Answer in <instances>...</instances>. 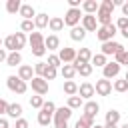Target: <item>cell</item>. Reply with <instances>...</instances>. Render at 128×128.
I'll return each mask as SVG.
<instances>
[{"label": "cell", "mask_w": 128, "mask_h": 128, "mask_svg": "<svg viewBox=\"0 0 128 128\" xmlns=\"http://www.w3.org/2000/svg\"><path fill=\"white\" fill-rule=\"evenodd\" d=\"M6 66H22V54L20 52H10L6 58Z\"/></svg>", "instance_id": "obj_23"}, {"label": "cell", "mask_w": 128, "mask_h": 128, "mask_svg": "<svg viewBox=\"0 0 128 128\" xmlns=\"http://www.w3.org/2000/svg\"><path fill=\"white\" fill-rule=\"evenodd\" d=\"M124 80H126V82H128V70H126V74H124Z\"/></svg>", "instance_id": "obj_57"}, {"label": "cell", "mask_w": 128, "mask_h": 128, "mask_svg": "<svg viewBox=\"0 0 128 128\" xmlns=\"http://www.w3.org/2000/svg\"><path fill=\"white\" fill-rule=\"evenodd\" d=\"M66 106H68L70 110H76V108H82V106H84V100L76 94V96H70V98H68V104H66Z\"/></svg>", "instance_id": "obj_34"}, {"label": "cell", "mask_w": 128, "mask_h": 128, "mask_svg": "<svg viewBox=\"0 0 128 128\" xmlns=\"http://www.w3.org/2000/svg\"><path fill=\"white\" fill-rule=\"evenodd\" d=\"M46 52H48V50H46V46H44V44H42V46H36V48H32V54H34L36 58H42Z\"/></svg>", "instance_id": "obj_46"}, {"label": "cell", "mask_w": 128, "mask_h": 128, "mask_svg": "<svg viewBox=\"0 0 128 128\" xmlns=\"http://www.w3.org/2000/svg\"><path fill=\"white\" fill-rule=\"evenodd\" d=\"M6 112H8V102L0 98V116H6Z\"/></svg>", "instance_id": "obj_48"}, {"label": "cell", "mask_w": 128, "mask_h": 128, "mask_svg": "<svg viewBox=\"0 0 128 128\" xmlns=\"http://www.w3.org/2000/svg\"><path fill=\"white\" fill-rule=\"evenodd\" d=\"M82 22V8H68L66 14H64V26H78Z\"/></svg>", "instance_id": "obj_2"}, {"label": "cell", "mask_w": 128, "mask_h": 128, "mask_svg": "<svg viewBox=\"0 0 128 128\" xmlns=\"http://www.w3.org/2000/svg\"><path fill=\"white\" fill-rule=\"evenodd\" d=\"M4 48H6L8 52H18V48H16V38H14V34H10V36H6V38H4Z\"/></svg>", "instance_id": "obj_35"}, {"label": "cell", "mask_w": 128, "mask_h": 128, "mask_svg": "<svg viewBox=\"0 0 128 128\" xmlns=\"http://www.w3.org/2000/svg\"><path fill=\"white\" fill-rule=\"evenodd\" d=\"M50 122H54V116H50V114H46V112H38V124L42 126V128H48L50 126Z\"/></svg>", "instance_id": "obj_32"}, {"label": "cell", "mask_w": 128, "mask_h": 128, "mask_svg": "<svg viewBox=\"0 0 128 128\" xmlns=\"http://www.w3.org/2000/svg\"><path fill=\"white\" fill-rule=\"evenodd\" d=\"M70 38H72L74 42H82V40L86 38V30H84L82 26H74V28H70Z\"/></svg>", "instance_id": "obj_21"}, {"label": "cell", "mask_w": 128, "mask_h": 128, "mask_svg": "<svg viewBox=\"0 0 128 128\" xmlns=\"http://www.w3.org/2000/svg\"><path fill=\"white\" fill-rule=\"evenodd\" d=\"M112 88H114L118 94H124V92H128V82H126L124 78H116L114 84H112Z\"/></svg>", "instance_id": "obj_33"}, {"label": "cell", "mask_w": 128, "mask_h": 128, "mask_svg": "<svg viewBox=\"0 0 128 128\" xmlns=\"http://www.w3.org/2000/svg\"><path fill=\"white\" fill-rule=\"evenodd\" d=\"M0 48H4V38H0Z\"/></svg>", "instance_id": "obj_56"}, {"label": "cell", "mask_w": 128, "mask_h": 128, "mask_svg": "<svg viewBox=\"0 0 128 128\" xmlns=\"http://www.w3.org/2000/svg\"><path fill=\"white\" fill-rule=\"evenodd\" d=\"M48 66H52V68H60L62 66V62H60V58H58V54H50L48 56V62H46Z\"/></svg>", "instance_id": "obj_41"}, {"label": "cell", "mask_w": 128, "mask_h": 128, "mask_svg": "<svg viewBox=\"0 0 128 128\" xmlns=\"http://www.w3.org/2000/svg\"><path fill=\"white\" fill-rule=\"evenodd\" d=\"M94 90H96V94L98 96H110L112 94V82L110 80H106V78H100V80H96V86H94Z\"/></svg>", "instance_id": "obj_8"}, {"label": "cell", "mask_w": 128, "mask_h": 128, "mask_svg": "<svg viewBox=\"0 0 128 128\" xmlns=\"http://www.w3.org/2000/svg\"><path fill=\"white\" fill-rule=\"evenodd\" d=\"M20 8H22V2L20 0H8L6 2V12L8 14H18Z\"/></svg>", "instance_id": "obj_31"}, {"label": "cell", "mask_w": 128, "mask_h": 128, "mask_svg": "<svg viewBox=\"0 0 128 128\" xmlns=\"http://www.w3.org/2000/svg\"><path fill=\"white\" fill-rule=\"evenodd\" d=\"M90 60H92L90 48H80V50L76 52V62H80V64H90Z\"/></svg>", "instance_id": "obj_18"}, {"label": "cell", "mask_w": 128, "mask_h": 128, "mask_svg": "<svg viewBox=\"0 0 128 128\" xmlns=\"http://www.w3.org/2000/svg\"><path fill=\"white\" fill-rule=\"evenodd\" d=\"M30 86H32V90H34L38 96L48 94V82H46L42 76H34V78L30 80Z\"/></svg>", "instance_id": "obj_7"}, {"label": "cell", "mask_w": 128, "mask_h": 128, "mask_svg": "<svg viewBox=\"0 0 128 128\" xmlns=\"http://www.w3.org/2000/svg\"><path fill=\"white\" fill-rule=\"evenodd\" d=\"M44 46H46V50H60V38L56 34H48L44 38Z\"/></svg>", "instance_id": "obj_16"}, {"label": "cell", "mask_w": 128, "mask_h": 128, "mask_svg": "<svg viewBox=\"0 0 128 128\" xmlns=\"http://www.w3.org/2000/svg\"><path fill=\"white\" fill-rule=\"evenodd\" d=\"M114 60L120 64V66H128V50L124 48V50H120L116 56H114Z\"/></svg>", "instance_id": "obj_38"}, {"label": "cell", "mask_w": 128, "mask_h": 128, "mask_svg": "<svg viewBox=\"0 0 128 128\" xmlns=\"http://www.w3.org/2000/svg\"><path fill=\"white\" fill-rule=\"evenodd\" d=\"M94 126V118H90V116H80L78 120H76V124H74V128H92Z\"/></svg>", "instance_id": "obj_28"}, {"label": "cell", "mask_w": 128, "mask_h": 128, "mask_svg": "<svg viewBox=\"0 0 128 128\" xmlns=\"http://www.w3.org/2000/svg\"><path fill=\"white\" fill-rule=\"evenodd\" d=\"M92 128H104V126H100V124H94V126H92Z\"/></svg>", "instance_id": "obj_59"}, {"label": "cell", "mask_w": 128, "mask_h": 128, "mask_svg": "<svg viewBox=\"0 0 128 128\" xmlns=\"http://www.w3.org/2000/svg\"><path fill=\"white\" fill-rule=\"evenodd\" d=\"M42 112H46V114H50V116H54V112H56V104L54 102H44V106H42Z\"/></svg>", "instance_id": "obj_43"}, {"label": "cell", "mask_w": 128, "mask_h": 128, "mask_svg": "<svg viewBox=\"0 0 128 128\" xmlns=\"http://www.w3.org/2000/svg\"><path fill=\"white\" fill-rule=\"evenodd\" d=\"M64 94L70 98V96H76L78 94V84L74 82V80H66L64 82Z\"/></svg>", "instance_id": "obj_27"}, {"label": "cell", "mask_w": 128, "mask_h": 128, "mask_svg": "<svg viewBox=\"0 0 128 128\" xmlns=\"http://www.w3.org/2000/svg\"><path fill=\"white\" fill-rule=\"evenodd\" d=\"M20 80H24V82H30L36 74H34V66H30V64H22V66H18V74H16Z\"/></svg>", "instance_id": "obj_11"}, {"label": "cell", "mask_w": 128, "mask_h": 128, "mask_svg": "<svg viewBox=\"0 0 128 128\" xmlns=\"http://www.w3.org/2000/svg\"><path fill=\"white\" fill-rule=\"evenodd\" d=\"M120 34H122V36H124V38H126V40H128V28H126V30H124V32H120Z\"/></svg>", "instance_id": "obj_54"}, {"label": "cell", "mask_w": 128, "mask_h": 128, "mask_svg": "<svg viewBox=\"0 0 128 128\" xmlns=\"http://www.w3.org/2000/svg\"><path fill=\"white\" fill-rule=\"evenodd\" d=\"M0 128H10L8 118H6V116H0Z\"/></svg>", "instance_id": "obj_52"}, {"label": "cell", "mask_w": 128, "mask_h": 128, "mask_svg": "<svg viewBox=\"0 0 128 128\" xmlns=\"http://www.w3.org/2000/svg\"><path fill=\"white\" fill-rule=\"evenodd\" d=\"M120 112L118 110H114V108H110L108 112H106V124H116L118 126V122H120Z\"/></svg>", "instance_id": "obj_30"}, {"label": "cell", "mask_w": 128, "mask_h": 128, "mask_svg": "<svg viewBox=\"0 0 128 128\" xmlns=\"http://www.w3.org/2000/svg\"><path fill=\"white\" fill-rule=\"evenodd\" d=\"M96 94V90H94V84H90V82H82L80 86H78V96L82 98V100H92V96Z\"/></svg>", "instance_id": "obj_10"}, {"label": "cell", "mask_w": 128, "mask_h": 128, "mask_svg": "<svg viewBox=\"0 0 128 128\" xmlns=\"http://www.w3.org/2000/svg\"><path fill=\"white\" fill-rule=\"evenodd\" d=\"M14 38H16V48H18V52H20V50L26 46V40H28V38H26V34H24V32H16V34H14Z\"/></svg>", "instance_id": "obj_39"}, {"label": "cell", "mask_w": 128, "mask_h": 128, "mask_svg": "<svg viewBox=\"0 0 128 128\" xmlns=\"http://www.w3.org/2000/svg\"><path fill=\"white\" fill-rule=\"evenodd\" d=\"M8 54H10V52H8L6 48H0V62H6V58H8Z\"/></svg>", "instance_id": "obj_51"}, {"label": "cell", "mask_w": 128, "mask_h": 128, "mask_svg": "<svg viewBox=\"0 0 128 128\" xmlns=\"http://www.w3.org/2000/svg\"><path fill=\"white\" fill-rule=\"evenodd\" d=\"M18 14H20L24 20H34L38 12L34 10V6H32V4H22V8H20V12H18Z\"/></svg>", "instance_id": "obj_14"}, {"label": "cell", "mask_w": 128, "mask_h": 128, "mask_svg": "<svg viewBox=\"0 0 128 128\" xmlns=\"http://www.w3.org/2000/svg\"><path fill=\"white\" fill-rule=\"evenodd\" d=\"M98 8H100V2H96V0H84L82 2V12L84 14H96Z\"/></svg>", "instance_id": "obj_17"}, {"label": "cell", "mask_w": 128, "mask_h": 128, "mask_svg": "<svg viewBox=\"0 0 128 128\" xmlns=\"http://www.w3.org/2000/svg\"><path fill=\"white\" fill-rule=\"evenodd\" d=\"M48 28H50L52 32H60V30L64 28V18H60V16H52V18H50Z\"/></svg>", "instance_id": "obj_25"}, {"label": "cell", "mask_w": 128, "mask_h": 128, "mask_svg": "<svg viewBox=\"0 0 128 128\" xmlns=\"http://www.w3.org/2000/svg\"><path fill=\"white\" fill-rule=\"evenodd\" d=\"M120 50H124V46L120 44V42H114V40H110V42H104L102 46H100V52L108 58V56H116Z\"/></svg>", "instance_id": "obj_4"}, {"label": "cell", "mask_w": 128, "mask_h": 128, "mask_svg": "<svg viewBox=\"0 0 128 128\" xmlns=\"http://www.w3.org/2000/svg\"><path fill=\"white\" fill-rule=\"evenodd\" d=\"M80 26H82L86 32H94V34H96V30L100 28V26H98V20H96V14H84Z\"/></svg>", "instance_id": "obj_5"}, {"label": "cell", "mask_w": 128, "mask_h": 128, "mask_svg": "<svg viewBox=\"0 0 128 128\" xmlns=\"http://www.w3.org/2000/svg\"><path fill=\"white\" fill-rule=\"evenodd\" d=\"M46 66H48L46 62H36V64H34V74H36V76H42L44 70H46Z\"/></svg>", "instance_id": "obj_45"}, {"label": "cell", "mask_w": 128, "mask_h": 128, "mask_svg": "<svg viewBox=\"0 0 128 128\" xmlns=\"http://www.w3.org/2000/svg\"><path fill=\"white\" fill-rule=\"evenodd\" d=\"M96 20H98V26H108V24H112V14L106 12V10H102V8H98Z\"/></svg>", "instance_id": "obj_15"}, {"label": "cell", "mask_w": 128, "mask_h": 128, "mask_svg": "<svg viewBox=\"0 0 128 128\" xmlns=\"http://www.w3.org/2000/svg\"><path fill=\"white\" fill-rule=\"evenodd\" d=\"M22 104H18V102H12V104H8V112H6V118H14V120H18V118H22Z\"/></svg>", "instance_id": "obj_13"}, {"label": "cell", "mask_w": 128, "mask_h": 128, "mask_svg": "<svg viewBox=\"0 0 128 128\" xmlns=\"http://www.w3.org/2000/svg\"><path fill=\"white\" fill-rule=\"evenodd\" d=\"M70 116H72V110H70L68 106H60V108H56V112H54V118H56V120H70Z\"/></svg>", "instance_id": "obj_24"}, {"label": "cell", "mask_w": 128, "mask_h": 128, "mask_svg": "<svg viewBox=\"0 0 128 128\" xmlns=\"http://www.w3.org/2000/svg\"><path fill=\"white\" fill-rule=\"evenodd\" d=\"M68 6L70 8H82V2L80 0H68Z\"/></svg>", "instance_id": "obj_50"}, {"label": "cell", "mask_w": 128, "mask_h": 128, "mask_svg": "<svg viewBox=\"0 0 128 128\" xmlns=\"http://www.w3.org/2000/svg\"><path fill=\"white\" fill-rule=\"evenodd\" d=\"M30 124H28V120L26 118H18L16 120V124H14V128H28Z\"/></svg>", "instance_id": "obj_47"}, {"label": "cell", "mask_w": 128, "mask_h": 128, "mask_svg": "<svg viewBox=\"0 0 128 128\" xmlns=\"http://www.w3.org/2000/svg\"><path fill=\"white\" fill-rule=\"evenodd\" d=\"M116 28H118V32H124V30L128 28V18H126V16H120V18L116 20Z\"/></svg>", "instance_id": "obj_44"}, {"label": "cell", "mask_w": 128, "mask_h": 128, "mask_svg": "<svg viewBox=\"0 0 128 128\" xmlns=\"http://www.w3.org/2000/svg\"><path fill=\"white\" fill-rule=\"evenodd\" d=\"M54 128H68V120H56L54 118Z\"/></svg>", "instance_id": "obj_49"}, {"label": "cell", "mask_w": 128, "mask_h": 128, "mask_svg": "<svg viewBox=\"0 0 128 128\" xmlns=\"http://www.w3.org/2000/svg\"><path fill=\"white\" fill-rule=\"evenodd\" d=\"M6 86L12 90V92H16V94H24L26 90H28V82H24V80H20L18 76H8L6 78Z\"/></svg>", "instance_id": "obj_3"}, {"label": "cell", "mask_w": 128, "mask_h": 128, "mask_svg": "<svg viewBox=\"0 0 128 128\" xmlns=\"http://www.w3.org/2000/svg\"><path fill=\"white\" fill-rule=\"evenodd\" d=\"M58 58H60L62 64H74V60H76V50L64 46V48L58 50Z\"/></svg>", "instance_id": "obj_9"}, {"label": "cell", "mask_w": 128, "mask_h": 128, "mask_svg": "<svg viewBox=\"0 0 128 128\" xmlns=\"http://www.w3.org/2000/svg\"><path fill=\"white\" fill-rule=\"evenodd\" d=\"M28 42H30V46H32V48L42 46V44H44V36H42V32H32V34L28 36Z\"/></svg>", "instance_id": "obj_29"}, {"label": "cell", "mask_w": 128, "mask_h": 128, "mask_svg": "<svg viewBox=\"0 0 128 128\" xmlns=\"http://www.w3.org/2000/svg\"><path fill=\"white\" fill-rule=\"evenodd\" d=\"M74 68H76V74H80V76H84V78H88V76L92 74V70H94L92 64H80V62H76V60H74Z\"/></svg>", "instance_id": "obj_19"}, {"label": "cell", "mask_w": 128, "mask_h": 128, "mask_svg": "<svg viewBox=\"0 0 128 128\" xmlns=\"http://www.w3.org/2000/svg\"><path fill=\"white\" fill-rule=\"evenodd\" d=\"M60 74H62L64 80H72V78L76 76V68H74V64H62Z\"/></svg>", "instance_id": "obj_22"}, {"label": "cell", "mask_w": 128, "mask_h": 128, "mask_svg": "<svg viewBox=\"0 0 128 128\" xmlns=\"http://www.w3.org/2000/svg\"><path fill=\"white\" fill-rule=\"evenodd\" d=\"M30 106L32 108H38V110H42V106H44V96H30Z\"/></svg>", "instance_id": "obj_40"}, {"label": "cell", "mask_w": 128, "mask_h": 128, "mask_svg": "<svg viewBox=\"0 0 128 128\" xmlns=\"http://www.w3.org/2000/svg\"><path fill=\"white\" fill-rule=\"evenodd\" d=\"M100 8H102V10H106V12H110V14H112V12H114V8H116V6H114V0H102V2H100Z\"/></svg>", "instance_id": "obj_42"}, {"label": "cell", "mask_w": 128, "mask_h": 128, "mask_svg": "<svg viewBox=\"0 0 128 128\" xmlns=\"http://www.w3.org/2000/svg\"><path fill=\"white\" fill-rule=\"evenodd\" d=\"M122 16H126V18H128V0L122 4Z\"/></svg>", "instance_id": "obj_53"}, {"label": "cell", "mask_w": 128, "mask_h": 128, "mask_svg": "<svg viewBox=\"0 0 128 128\" xmlns=\"http://www.w3.org/2000/svg\"><path fill=\"white\" fill-rule=\"evenodd\" d=\"M34 24H36V28H38V30L46 28V26L50 24V18H48V14H46V12H38V14H36V18H34Z\"/></svg>", "instance_id": "obj_20"}, {"label": "cell", "mask_w": 128, "mask_h": 128, "mask_svg": "<svg viewBox=\"0 0 128 128\" xmlns=\"http://www.w3.org/2000/svg\"><path fill=\"white\" fill-rule=\"evenodd\" d=\"M118 128H128V122H126V124H122V126H118Z\"/></svg>", "instance_id": "obj_58"}, {"label": "cell", "mask_w": 128, "mask_h": 128, "mask_svg": "<svg viewBox=\"0 0 128 128\" xmlns=\"http://www.w3.org/2000/svg\"><path fill=\"white\" fill-rule=\"evenodd\" d=\"M82 110H84V116H90V118L96 120V116H98V112H100V104L94 102V100H88V102H84Z\"/></svg>", "instance_id": "obj_12"}, {"label": "cell", "mask_w": 128, "mask_h": 128, "mask_svg": "<svg viewBox=\"0 0 128 128\" xmlns=\"http://www.w3.org/2000/svg\"><path fill=\"white\" fill-rule=\"evenodd\" d=\"M58 76V68H52V66H46V70H44V74H42V78L46 80V82H50V80H54Z\"/></svg>", "instance_id": "obj_37"}, {"label": "cell", "mask_w": 128, "mask_h": 128, "mask_svg": "<svg viewBox=\"0 0 128 128\" xmlns=\"http://www.w3.org/2000/svg\"><path fill=\"white\" fill-rule=\"evenodd\" d=\"M20 32H36V24H34V20H22V24H20Z\"/></svg>", "instance_id": "obj_36"}, {"label": "cell", "mask_w": 128, "mask_h": 128, "mask_svg": "<svg viewBox=\"0 0 128 128\" xmlns=\"http://www.w3.org/2000/svg\"><path fill=\"white\" fill-rule=\"evenodd\" d=\"M118 34V28H116V24L112 22V24H108V26H100L98 30H96V38L104 44V42H110V40H114V36Z\"/></svg>", "instance_id": "obj_1"}, {"label": "cell", "mask_w": 128, "mask_h": 128, "mask_svg": "<svg viewBox=\"0 0 128 128\" xmlns=\"http://www.w3.org/2000/svg\"><path fill=\"white\" fill-rule=\"evenodd\" d=\"M90 64H92V66H98V68H104V66L108 64V58H106L102 52H98V54H92Z\"/></svg>", "instance_id": "obj_26"}, {"label": "cell", "mask_w": 128, "mask_h": 128, "mask_svg": "<svg viewBox=\"0 0 128 128\" xmlns=\"http://www.w3.org/2000/svg\"><path fill=\"white\" fill-rule=\"evenodd\" d=\"M104 128H118L116 124H104Z\"/></svg>", "instance_id": "obj_55"}, {"label": "cell", "mask_w": 128, "mask_h": 128, "mask_svg": "<svg viewBox=\"0 0 128 128\" xmlns=\"http://www.w3.org/2000/svg\"><path fill=\"white\" fill-rule=\"evenodd\" d=\"M120 64L116 62V60H112V62H108L104 68H102V78H106V80H110V78H118V74H120Z\"/></svg>", "instance_id": "obj_6"}]
</instances>
